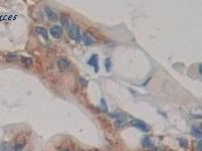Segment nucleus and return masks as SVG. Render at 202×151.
<instances>
[{
    "instance_id": "2eb2a0df",
    "label": "nucleus",
    "mask_w": 202,
    "mask_h": 151,
    "mask_svg": "<svg viewBox=\"0 0 202 151\" xmlns=\"http://www.w3.org/2000/svg\"><path fill=\"white\" fill-rule=\"evenodd\" d=\"M25 142H19V143H16L15 147H14V151H22L23 147H25Z\"/></svg>"
},
{
    "instance_id": "1a4fd4ad",
    "label": "nucleus",
    "mask_w": 202,
    "mask_h": 151,
    "mask_svg": "<svg viewBox=\"0 0 202 151\" xmlns=\"http://www.w3.org/2000/svg\"><path fill=\"white\" fill-rule=\"evenodd\" d=\"M191 134H192V136H194V137H196V138H199V139L202 137L201 129H200L199 127H193V128L191 129Z\"/></svg>"
},
{
    "instance_id": "aec40b11",
    "label": "nucleus",
    "mask_w": 202,
    "mask_h": 151,
    "mask_svg": "<svg viewBox=\"0 0 202 151\" xmlns=\"http://www.w3.org/2000/svg\"><path fill=\"white\" fill-rule=\"evenodd\" d=\"M156 151H164V150H163V149H161V148H157V149H156Z\"/></svg>"
},
{
    "instance_id": "39448f33",
    "label": "nucleus",
    "mask_w": 202,
    "mask_h": 151,
    "mask_svg": "<svg viewBox=\"0 0 202 151\" xmlns=\"http://www.w3.org/2000/svg\"><path fill=\"white\" fill-rule=\"evenodd\" d=\"M69 67H70V62L67 58H62L58 60V68L60 69V71L62 72L67 71V70L69 69Z\"/></svg>"
},
{
    "instance_id": "a211bd4d",
    "label": "nucleus",
    "mask_w": 202,
    "mask_h": 151,
    "mask_svg": "<svg viewBox=\"0 0 202 151\" xmlns=\"http://www.w3.org/2000/svg\"><path fill=\"white\" fill-rule=\"evenodd\" d=\"M79 84L82 86V87H87V85H88V82H87L86 80H85L83 77H80L79 78Z\"/></svg>"
},
{
    "instance_id": "423d86ee",
    "label": "nucleus",
    "mask_w": 202,
    "mask_h": 151,
    "mask_svg": "<svg viewBox=\"0 0 202 151\" xmlns=\"http://www.w3.org/2000/svg\"><path fill=\"white\" fill-rule=\"evenodd\" d=\"M81 39L83 40V42H84L86 45H91L95 42L94 37L90 33H88V32H84V33H83V37H81Z\"/></svg>"
},
{
    "instance_id": "f257e3e1",
    "label": "nucleus",
    "mask_w": 202,
    "mask_h": 151,
    "mask_svg": "<svg viewBox=\"0 0 202 151\" xmlns=\"http://www.w3.org/2000/svg\"><path fill=\"white\" fill-rule=\"evenodd\" d=\"M69 37L75 41H80L81 40V33H80V27L77 24H72L69 27Z\"/></svg>"
},
{
    "instance_id": "9b49d317",
    "label": "nucleus",
    "mask_w": 202,
    "mask_h": 151,
    "mask_svg": "<svg viewBox=\"0 0 202 151\" xmlns=\"http://www.w3.org/2000/svg\"><path fill=\"white\" fill-rule=\"evenodd\" d=\"M61 23H62V25L65 28L69 29V20H68V16L63 15L62 17H61Z\"/></svg>"
},
{
    "instance_id": "ddd939ff",
    "label": "nucleus",
    "mask_w": 202,
    "mask_h": 151,
    "mask_svg": "<svg viewBox=\"0 0 202 151\" xmlns=\"http://www.w3.org/2000/svg\"><path fill=\"white\" fill-rule=\"evenodd\" d=\"M179 144H180V146L182 147V148H187V147H188V141H187V139H185V138H180V139H179Z\"/></svg>"
},
{
    "instance_id": "20e7f679",
    "label": "nucleus",
    "mask_w": 202,
    "mask_h": 151,
    "mask_svg": "<svg viewBox=\"0 0 202 151\" xmlns=\"http://www.w3.org/2000/svg\"><path fill=\"white\" fill-rule=\"evenodd\" d=\"M98 54H96V53H94V54H92L91 58H89L88 62H87V64H88V66H91V67L94 68V71H95V73H98L99 72V64H98Z\"/></svg>"
},
{
    "instance_id": "9d476101",
    "label": "nucleus",
    "mask_w": 202,
    "mask_h": 151,
    "mask_svg": "<svg viewBox=\"0 0 202 151\" xmlns=\"http://www.w3.org/2000/svg\"><path fill=\"white\" fill-rule=\"evenodd\" d=\"M142 146L147 147V148H151V147L154 146V142L150 137H146L142 140Z\"/></svg>"
},
{
    "instance_id": "dca6fc26",
    "label": "nucleus",
    "mask_w": 202,
    "mask_h": 151,
    "mask_svg": "<svg viewBox=\"0 0 202 151\" xmlns=\"http://www.w3.org/2000/svg\"><path fill=\"white\" fill-rule=\"evenodd\" d=\"M104 66H105V68H106L107 72H110V70H111V60L109 58H107L106 60H105Z\"/></svg>"
},
{
    "instance_id": "f8f14e48",
    "label": "nucleus",
    "mask_w": 202,
    "mask_h": 151,
    "mask_svg": "<svg viewBox=\"0 0 202 151\" xmlns=\"http://www.w3.org/2000/svg\"><path fill=\"white\" fill-rule=\"evenodd\" d=\"M21 62H22V64H25V66H29V64H32V58H26V56H22V58H21Z\"/></svg>"
},
{
    "instance_id": "6e6552de",
    "label": "nucleus",
    "mask_w": 202,
    "mask_h": 151,
    "mask_svg": "<svg viewBox=\"0 0 202 151\" xmlns=\"http://www.w3.org/2000/svg\"><path fill=\"white\" fill-rule=\"evenodd\" d=\"M36 31L38 35H40L44 40H49V33H48V29L44 28V26H38L36 27Z\"/></svg>"
},
{
    "instance_id": "0eeeda50",
    "label": "nucleus",
    "mask_w": 202,
    "mask_h": 151,
    "mask_svg": "<svg viewBox=\"0 0 202 151\" xmlns=\"http://www.w3.org/2000/svg\"><path fill=\"white\" fill-rule=\"evenodd\" d=\"M44 11H46V14H47V17L49 18L51 21H57V20H58V15H57V13H56L52 8L46 7V8H44Z\"/></svg>"
},
{
    "instance_id": "6ab92c4d",
    "label": "nucleus",
    "mask_w": 202,
    "mask_h": 151,
    "mask_svg": "<svg viewBox=\"0 0 202 151\" xmlns=\"http://www.w3.org/2000/svg\"><path fill=\"white\" fill-rule=\"evenodd\" d=\"M201 146H202V141H199L197 144V151H202Z\"/></svg>"
},
{
    "instance_id": "7ed1b4c3",
    "label": "nucleus",
    "mask_w": 202,
    "mask_h": 151,
    "mask_svg": "<svg viewBox=\"0 0 202 151\" xmlns=\"http://www.w3.org/2000/svg\"><path fill=\"white\" fill-rule=\"evenodd\" d=\"M50 33L56 39H59V38L62 37L63 35V28L60 26V25H54V26L51 27L50 29Z\"/></svg>"
},
{
    "instance_id": "f03ea898",
    "label": "nucleus",
    "mask_w": 202,
    "mask_h": 151,
    "mask_svg": "<svg viewBox=\"0 0 202 151\" xmlns=\"http://www.w3.org/2000/svg\"><path fill=\"white\" fill-rule=\"evenodd\" d=\"M130 125L134 128L140 129V131L142 132H149L151 130V126L148 125L146 122L142 120H138V119H133V120L130 121Z\"/></svg>"
},
{
    "instance_id": "f3484780",
    "label": "nucleus",
    "mask_w": 202,
    "mask_h": 151,
    "mask_svg": "<svg viewBox=\"0 0 202 151\" xmlns=\"http://www.w3.org/2000/svg\"><path fill=\"white\" fill-rule=\"evenodd\" d=\"M100 103H101V108H102L103 111H104V112L108 111V107H107L106 102H105L104 99H101V100H100Z\"/></svg>"
},
{
    "instance_id": "4468645a",
    "label": "nucleus",
    "mask_w": 202,
    "mask_h": 151,
    "mask_svg": "<svg viewBox=\"0 0 202 151\" xmlns=\"http://www.w3.org/2000/svg\"><path fill=\"white\" fill-rule=\"evenodd\" d=\"M17 60V54H14V53H9L8 56H7V62H14V60Z\"/></svg>"
}]
</instances>
